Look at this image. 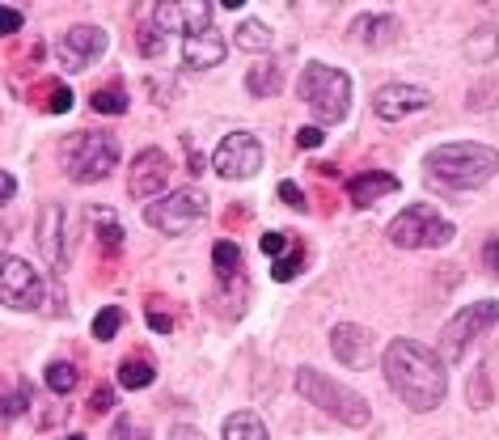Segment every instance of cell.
I'll use <instances>...</instances> for the list:
<instances>
[{"mask_svg": "<svg viewBox=\"0 0 499 440\" xmlns=\"http://www.w3.org/2000/svg\"><path fill=\"white\" fill-rule=\"evenodd\" d=\"M296 390H301V399L313 402L322 415H331L334 424L343 427H368L373 424V407L356 394V390H347V385H339L334 377H326V372L318 369H296Z\"/></svg>", "mask_w": 499, "mask_h": 440, "instance_id": "obj_4", "label": "cell"}, {"mask_svg": "<svg viewBox=\"0 0 499 440\" xmlns=\"http://www.w3.org/2000/svg\"><path fill=\"white\" fill-rule=\"evenodd\" d=\"M42 377H47V390H56V394H72V390H77V369L64 364V360H59V364H47Z\"/></svg>", "mask_w": 499, "mask_h": 440, "instance_id": "obj_29", "label": "cell"}, {"mask_svg": "<svg viewBox=\"0 0 499 440\" xmlns=\"http://www.w3.org/2000/svg\"><path fill=\"white\" fill-rule=\"evenodd\" d=\"M423 106H431V89L411 85V81H389L373 94L377 119H386V124H398V119H406V115H415Z\"/></svg>", "mask_w": 499, "mask_h": 440, "instance_id": "obj_17", "label": "cell"}, {"mask_svg": "<svg viewBox=\"0 0 499 440\" xmlns=\"http://www.w3.org/2000/svg\"><path fill=\"white\" fill-rule=\"evenodd\" d=\"M22 22H26V17H22V9H14V5H5V9H0V30H5V34L22 30Z\"/></svg>", "mask_w": 499, "mask_h": 440, "instance_id": "obj_36", "label": "cell"}, {"mask_svg": "<svg viewBox=\"0 0 499 440\" xmlns=\"http://www.w3.org/2000/svg\"><path fill=\"white\" fill-rule=\"evenodd\" d=\"M271 39H276V34H271V26H263V22H250V17L237 26V34H233L237 47H241V51H250V55H259V60H263V51H271Z\"/></svg>", "mask_w": 499, "mask_h": 440, "instance_id": "obj_24", "label": "cell"}, {"mask_svg": "<svg viewBox=\"0 0 499 440\" xmlns=\"http://www.w3.org/2000/svg\"><path fill=\"white\" fill-rule=\"evenodd\" d=\"M212 14H216V5H208V0H191V5H182V17H186V26H182V42H178L182 69L208 72V69L221 64L224 55H229V42H224V34L216 30Z\"/></svg>", "mask_w": 499, "mask_h": 440, "instance_id": "obj_5", "label": "cell"}, {"mask_svg": "<svg viewBox=\"0 0 499 440\" xmlns=\"http://www.w3.org/2000/svg\"><path fill=\"white\" fill-rule=\"evenodd\" d=\"M0 305L17 309V314H30L42 305V280L26 259H17L9 250L0 254Z\"/></svg>", "mask_w": 499, "mask_h": 440, "instance_id": "obj_10", "label": "cell"}, {"mask_svg": "<svg viewBox=\"0 0 499 440\" xmlns=\"http://www.w3.org/2000/svg\"><path fill=\"white\" fill-rule=\"evenodd\" d=\"M169 187V157L161 149H140L132 157V170H127V195L132 199H161Z\"/></svg>", "mask_w": 499, "mask_h": 440, "instance_id": "obj_13", "label": "cell"}, {"mask_svg": "<svg viewBox=\"0 0 499 440\" xmlns=\"http://www.w3.org/2000/svg\"><path fill=\"white\" fill-rule=\"evenodd\" d=\"M182 26H186V17H182V5H153V14L140 17V30H136V42H140V55H157L166 51L169 39L182 42Z\"/></svg>", "mask_w": 499, "mask_h": 440, "instance_id": "obj_14", "label": "cell"}, {"mask_svg": "<svg viewBox=\"0 0 499 440\" xmlns=\"http://www.w3.org/2000/svg\"><path fill=\"white\" fill-rule=\"evenodd\" d=\"M331 352L347 369H368L373 364V330L356 326V322H334L331 326Z\"/></svg>", "mask_w": 499, "mask_h": 440, "instance_id": "obj_18", "label": "cell"}, {"mask_svg": "<svg viewBox=\"0 0 499 440\" xmlns=\"http://www.w3.org/2000/svg\"><path fill=\"white\" fill-rule=\"evenodd\" d=\"M398 191V179L394 174H381V170H368V174H356V179L347 182V199L356 207H373L377 199H386V195Z\"/></svg>", "mask_w": 499, "mask_h": 440, "instance_id": "obj_20", "label": "cell"}, {"mask_svg": "<svg viewBox=\"0 0 499 440\" xmlns=\"http://www.w3.org/2000/svg\"><path fill=\"white\" fill-rule=\"evenodd\" d=\"M221 436L224 440H271L267 436V424L254 411H233L229 419H224Z\"/></svg>", "mask_w": 499, "mask_h": 440, "instance_id": "obj_23", "label": "cell"}, {"mask_svg": "<svg viewBox=\"0 0 499 440\" xmlns=\"http://www.w3.org/2000/svg\"><path fill=\"white\" fill-rule=\"evenodd\" d=\"M491 326H499V301L461 305L440 330V360L444 364H458V360L466 356V347H470L478 335H486Z\"/></svg>", "mask_w": 499, "mask_h": 440, "instance_id": "obj_9", "label": "cell"}, {"mask_svg": "<svg viewBox=\"0 0 499 440\" xmlns=\"http://www.w3.org/2000/svg\"><path fill=\"white\" fill-rule=\"evenodd\" d=\"M119 326H123V309H119V305H106V309H97V317H94V339L97 344H111L114 335H119Z\"/></svg>", "mask_w": 499, "mask_h": 440, "instance_id": "obj_28", "label": "cell"}, {"mask_svg": "<svg viewBox=\"0 0 499 440\" xmlns=\"http://www.w3.org/2000/svg\"><path fill=\"white\" fill-rule=\"evenodd\" d=\"M89 216H97L94 229H97V237H102V250L114 254V250L123 246V225H119V216H114L111 207H89Z\"/></svg>", "mask_w": 499, "mask_h": 440, "instance_id": "obj_25", "label": "cell"}, {"mask_svg": "<svg viewBox=\"0 0 499 440\" xmlns=\"http://www.w3.org/2000/svg\"><path fill=\"white\" fill-rule=\"evenodd\" d=\"M322 140H326V127H301V132H296V144H301V149H318Z\"/></svg>", "mask_w": 499, "mask_h": 440, "instance_id": "obj_37", "label": "cell"}, {"mask_svg": "<svg viewBox=\"0 0 499 440\" xmlns=\"http://www.w3.org/2000/svg\"><path fill=\"white\" fill-rule=\"evenodd\" d=\"M483 267L486 271H499V237L495 234L483 242Z\"/></svg>", "mask_w": 499, "mask_h": 440, "instance_id": "obj_39", "label": "cell"}, {"mask_svg": "<svg viewBox=\"0 0 499 440\" xmlns=\"http://www.w3.org/2000/svg\"><path fill=\"white\" fill-rule=\"evenodd\" d=\"M39 250L51 262V271H64L72 262V237H68V212L59 204H47L39 212Z\"/></svg>", "mask_w": 499, "mask_h": 440, "instance_id": "obj_16", "label": "cell"}, {"mask_svg": "<svg viewBox=\"0 0 499 440\" xmlns=\"http://www.w3.org/2000/svg\"><path fill=\"white\" fill-rule=\"evenodd\" d=\"M169 440H208L195 424H174L169 427Z\"/></svg>", "mask_w": 499, "mask_h": 440, "instance_id": "obj_41", "label": "cell"}, {"mask_svg": "<svg viewBox=\"0 0 499 440\" xmlns=\"http://www.w3.org/2000/svg\"><path fill=\"white\" fill-rule=\"evenodd\" d=\"M106 47H111V34H106L102 26H94V22H81V26H68L64 34H59L56 60H59V69L64 72H85L106 55Z\"/></svg>", "mask_w": 499, "mask_h": 440, "instance_id": "obj_11", "label": "cell"}, {"mask_svg": "<svg viewBox=\"0 0 499 440\" xmlns=\"http://www.w3.org/2000/svg\"><path fill=\"white\" fill-rule=\"evenodd\" d=\"M212 271L221 280L224 297H233V314L229 317H241L246 314V289H250L241 246H237V242H216V246H212Z\"/></svg>", "mask_w": 499, "mask_h": 440, "instance_id": "obj_15", "label": "cell"}, {"mask_svg": "<svg viewBox=\"0 0 499 440\" xmlns=\"http://www.w3.org/2000/svg\"><path fill=\"white\" fill-rule=\"evenodd\" d=\"M296 271H301V259H276V267H271V280H279V284H284V280H292Z\"/></svg>", "mask_w": 499, "mask_h": 440, "instance_id": "obj_38", "label": "cell"}, {"mask_svg": "<svg viewBox=\"0 0 499 440\" xmlns=\"http://www.w3.org/2000/svg\"><path fill=\"white\" fill-rule=\"evenodd\" d=\"M68 440H89V436H68Z\"/></svg>", "mask_w": 499, "mask_h": 440, "instance_id": "obj_44", "label": "cell"}, {"mask_svg": "<svg viewBox=\"0 0 499 440\" xmlns=\"http://www.w3.org/2000/svg\"><path fill=\"white\" fill-rule=\"evenodd\" d=\"M279 85H284V72H279V64L276 60H254L250 64V72H246V89L254 97H276L279 94Z\"/></svg>", "mask_w": 499, "mask_h": 440, "instance_id": "obj_22", "label": "cell"}, {"mask_svg": "<svg viewBox=\"0 0 499 440\" xmlns=\"http://www.w3.org/2000/svg\"><path fill=\"white\" fill-rule=\"evenodd\" d=\"M208 220V195L199 191V187H178V191L161 195L153 204H144V225L157 229V234L166 237H182L199 229Z\"/></svg>", "mask_w": 499, "mask_h": 440, "instance_id": "obj_7", "label": "cell"}, {"mask_svg": "<svg viewBox=\"0 0 499 440\" xmlns=\"http://www.w3.org/2000/svg\"><path fill=\"white\" fill-rule=\"evenodd\" d=\"M279 199H284V204H292L296 207V212H305V195H301V187H296V182H279Z\"/></svg>", "mask_w": 499, "mask_h": 440, "instance_id": "obj_34", "label": "cell"}, {"mask_svg": "<svg viewBox=\"0 0 499 440\" xmlns=\"http://www.w3.org/2000/svg\"><path fill=\"white\" fill-rule=\"evenodd\" d=\"M453 220H444L431 204H411L389 220V242L398 250H436L453 242Z\"/></svg>", "mask_w": 499, "mask_h": 440, "instance_id": "obj_8", "label": "cell"}, {"mask_svg": "<svg viewBox=\"0 0 499 440\" xmlns=\"http://www.w3.org/2000/svg\"><path fill=\"white\" fill-rule=\"evenodd\" d=\"M212 170L229 182L254 179V174L263 170V144L250 136V132H229V136L216 144V152H212Z\"/></svg>", "mask_w": 499, "mask_h": 440, "instance_id": "obj_12", "label": "cell"}, {"mask_svg": "<svg viewBox=\"0 0 499 440\" xmlns=\"http://www.w3.org/2000/svg\"><path fill=\"white\" fill-rule=\"evenodd\" d=\"M296 89L309 102V110L318 115V127L343 124L347 110H351V77L334 64H305Z\"/></svg>", "mask_w": 499, "mask_h": 440, "instance_id": "obj_6", "label": "cell"}, {"mask_svg": "<svg viewBox=\"0 0 499 440\" xmlns=\"http://www.w3.org/2000/svg\"><path fill=\"white\" fill-rule=\"evenodd\" d=\"M284 234H263V254H284Z\"/></svg>", "mask_w": 499, "mask_h": 440, "instance_id": "obj_42", "label": "cell"}, {"mask_svg": "<svg viewBox=\"0 0 499 440\" xmlns=\"http://www.w3.org/2000/svg\"><path fill=\"white\" fill-rule=\"evenodd\" d=\"M153 377H157V369L149 360H123V364H119V385H123V390H149Z\"/></svg>", "mask_w": 499, "mask_h": 440, "instance_id": "obj_27", "label": "cell"}, {"mask_svg": "<svg viewBox=\"0 0 499 440\" xmlns=\"http://www.w3.org/2000/svg\"><path fill=\"white\" fill-rule=\"evenodd\" d=\"M114 407V385H97L94 390V411H111Z\"/></svg>", "mask_w": 499, "mask_h": 440, "instance_id": "obj_40", "label": "cell"}, {"mask_svg": "<svg viewBox=\"0 0 499 440\" xmlns=\"http://www.w3.org/2000/svg\"><path fill=\"white\" fill-rule=\"evenodd\" d=\"M89 106H94L97 115H127L132 97H127L123 85H106V89H97V94L89 97Z\"/></svg>", "mask_w": 499, "mask_h": 440, "instance_id": "obj_26", "label": "cell"}, {"mask_svg": "<svg viewBox=\"0 0 499 440\" xmlns=\"http://www.w3.org/2000/svg\"><path fill=\"white\" fill-rule=\"evenodd\" d=\"M14 195H17V179H14V174H9V170H5V174H0V199L9 204Z\"/></svg>", "mask_w": 499, "mask_h": 440, "instance_id": "obj_43", "label": "cell"}, {"mask_svg": "<svg viewBox=\"0 0 499 440\" xmlns=\"http://www.w3.org/2000/svg\"><path fill=\"white\" fill-rule=\"evenodd\" d=\"M149 326H153L157 335H169V330H174V317H169L166 309H161V305L149 301Z\"/></svg>", "mask_w": 499, "mask_h": 440, "instance_id": "obj_33", "label": "cell"}, {"mask_svg": "<svg viewBox=\"0 0 499 440\" xmlns=\"http://www.w3.org/2000/svg\"><path fill=\"white\" fill-rule=\"evenodd\" d=\"M461 55H466L470 64H491L499 55V26L495 22H478V26L466 34V42H461Z\"/></svg>", "mask_w": 499, "mask_h": 440, "instance_id": "obj_21", "label": "cell"}, {"mask_svg": "<svg viewBox=\"0 0 499 440\" xmlns=\"http://www.w3.org/2000/svg\"><path fill=\"white\" fill-rule=\"evenodd\" d=\"M26 407H30V390L22 381L9 385L5 390V424H17V415H26Z\"/></svg>", "mask_w": 499, "mask_h": 440, "instance_id": "obj_30", "label": "cell"}, {"mask_svg": "<svg viewBox=\"0 0 499 440\" xmlns=\"http://www.w3.org/2000/svg\"><path fill=\"white\" fill-rule=\"evenodd\" d=\"M59 165L72 182H102L114 174L119 165V140L114 132H102V127H85V132H72L64 144H59Z\"/></svg>", "mask_w": 499, "mask_h": 440, "instance_id": "obj_3", "label": "cell"}, {"mask_svg": "<svg viewBox=\"0 0 499 440\" xmlns=\"http://www.w3.org/2000/svg\"><path fill=\"white\" fill-rule=\"evenodd\" d=\"M499 174V149L478 144V140H458L440 144L423 157V179L444 187V191H474Z\"/></svg>", "mask_w": 499, "mask_h": 440, "instance_id": "obj_2", "label": "cell"}, {"mask_svg": "<svg viewBox=\"0 0 499 440\" xmlns=\"http://www.w3.org/2000/svg\"><path fill=\"white\" fill-rule=\"evenodd\" d=\"M111 440H153V432L140 424V419H132V415H119L111 427Z\"/></svg>", "mask_w": 499, "mask_h": 440, "instance_id": "obj_31", "label": "cell"}, {"mask_svg": "<svg viewBox=\"0 0 499 440\" xmlns=\"http://www.w3.org/2000/svg\"><path fill=\"white\" fill-rule=\"evenodd\" d=\"M486 372H491V364H478V372L470 377V407L474 411H483L486 402H491V394H486Z\"/></svg>", "mask_w": 499, "mask_h": 440, "instance_id": "obj_32", "label": "cell"}, {"mask_svg": "<svg viewBox=\"0 0 499 440\" xmlns=\"http://www.w3.org/2000/svg\"><path fill=\"white\" fill-rule=\"evenodd\" d=\"M47 106L56 110V115H68V110H72V89H68V85H56V89H51V102H47Z\"/></svg>", "mask_w": 499, "mask_h": 440, "instance_id": "obj_35", "label": "cell"}, {"mask_svg": "<svg viewBox=\"0 0 499 440\" xmlns=\"http://www.w3.org/2000/svg\"><path fill=\"white\" fill-rule=\"evenodd\" d=\"M394 34H398V17L394 14H360L351 26H347V39L368 47V51H381Z\"/></svg>", "mask_w": 499, "mask_h": 440, "instance_id": "obj_19", "label": "cell"}, {"mask_svg": "<svg viewBox=\"0 0 499 440\" xmlns=\"http://www.w3.org/2000/svg\"><path fill=\"white\" fill-rule=\"evenodd\" d=\"M381 372L411 411H436L449 394V364L440 360V352H431L415 339H389Z\"/></svg>", "mask_w": 499, "mask_h": 440, "instance_id": "obj_1", "label": "cell"}]
</instances>
